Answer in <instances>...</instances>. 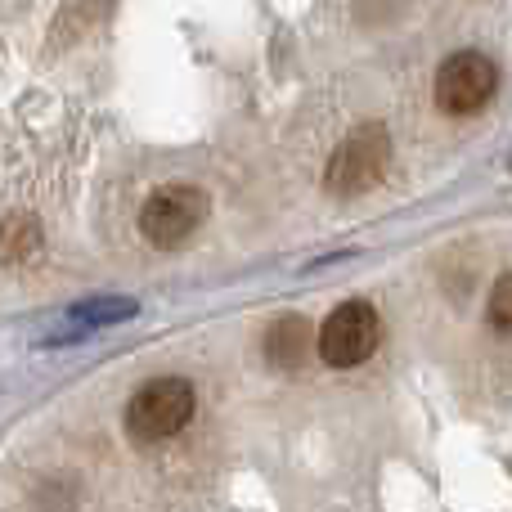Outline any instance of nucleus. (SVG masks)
I'll use <instances>...</instances> for the list:
<instances>
[{
    "label": "nucleus",
    "instance_id": "6e6552de",
    "mask_svg": "<svg viewBox=\"0 0 512 512\" xmlns=\"http://www.w3.org/2000/svg\"><path fill=\"white\" fill-rule=\"evenodd\" d=\"M135 301L131 297H99V301H81V306H72L63 319H72V324L86 333V328H99V324H122V319L135 315Z\"/></svg>",
    "mask_w": 512,
    "mask_h": 512
},
{
    "label": "nucleus",
    "instance_id": "f03ea898",
    "mask_svg": "<svg viewBox=\"0 0 512 512\" xmlns=\"http://www.w3.org/2000/svg\"><path fill=\"white\" fill-rule=\"evenodd\" d=\"M194 418V387L185 378H153L126 405V427H131L135 441L153 445L176 436L180 427Z\"/></svg>",
    "mask_w": 512,
    "mask_h": 512
},
{
    "label": "nucleus",
    "instance_id": "7ed1b4c3",
    "mask_svg": "<svg viewBox=\"0 0 512 512\" xmlns=\"http://www.w3.org/2000/svg\"><path fill=\"white\" fill-rule=\"evenodd\" d=\"M382 342V319L369 301H342L333 315L319 324V360L333 369H355Z\"/></svg>",
    "mask_w": 512,
    "mask_h": 512
},
{
    "label": "nucleus",
    "instance_id": "20e7f679",
    "mask_svg": "<svg viewBox=\"0 0 512 512\" xmlns=\"http://www.w3.org/2000/svg\"><path fill=\"white\" fill-rule=\"evenodd\" d=\"M207 212H212V203H207L203 189L162 185V189H153L149 203H144L140 234L153 243V248H176V243H185L189 234L207 221Z\"/></svg>",
    "mask_w": 512,
    "mask_h": 512
},
{
    "label": "nucleus",
    "instance_id": "1a4fd4ad",
    "mask_svg": "<svg viewBox=\"0 0 512 512\" xmlns=\"http://www.w3.org/2000/svg\"><path fill=\"white\" fill-rule=\"evenodd\" d=\"M490 324L512 337V274H504L495 283V292H490Z\"/></svg>",
    "mask_w": 512,
    "mask_h": 512
},
{
    "label": "nucleus",
    "instance_id": "423d86ee",
    "mask_svg": "<svg viewBox=\"0 0 512 512\" xmlns=\"http://www.w3.org/2000/svg\"><path fill=\"white\" fill-rule=\"evenodd\" d=\"M310 351H319V333L310 328V319L279 315L265 328V355H270L274 369H297Z\"/></svg>",
    "mask_w": 512,
    "mask_h": 512
},
{
    "label": "nucleus",
    "instance_id": "0eeeda50",
    "mask_svg": "<svg viewBox=\"0 0 512 512\" xmlns=\"http://www.w3.org/2000/svg\"><path fill=\"white\" fill-rule=\"evenodd\" d=\"M0 248H5V265H18L41 248V225L32 212H9L0 225Z\"/></svg>",
    "mask_w": 512,
    "mask_h": 512
},
{
    "label": "nucleus",
    "instance_id": "39448f33",
    "mask_svg": "<svg viewBox=\"0 0 512 512\" xmlns=\"http://www.w3.org/2000/svg\"><path fill=\"white\" fill-rule=\"evenodd\" d=\"M495 86H499L495 59L481 50H459L441 63V72H436V104H441V113H450V117H468V113H481V108L490 104Z\"/></svg>",
    "mask_w": 512,
    "mask_h": 512
},
{
    "label": "nucleus",
    "instance_id": "f257e3e1",
    "mask_svg": "<svg viewBox=\"0 0 512 512\" xmlns=\"http://www.w3.org/2000/svg\"><path fill=\"white\" fill-rule=\"evenodd\" d=\"M391 162V135L382 122H364L337 144V153L328 158L324 185L333 198H360L387 176Z\"/></svg>",
    "mask_w": 512,
    "mask_h": 512
}]
</instances>
